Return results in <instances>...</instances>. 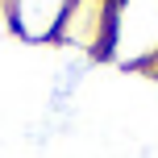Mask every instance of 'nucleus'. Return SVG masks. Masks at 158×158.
Returning <instances> with one entry per match:
<instances>
[{
    "mask_svg": "<svg viewBox=\"0 0 158 158\" xmlns=\"http://www.w3.org/2000/svg\"><path fill=\"white\" fill-rule=\"evenodd\" d=\"M71 0H8V17H13V38L29 42V46H46L58 38V25L67 17Z\"/></svg>",
    "mask_w": 158,
    "mask_h": 158,
    "instance_id": "7ed1b4c3",
    "label": "nucleus"
},
{
    "mask_svg": "<svg viewBox=\"0 0 158 158\" xmlns=\"http://www.w3.org/2000/svg\"><path fill=\"white\" fill-rule=\"evenodd\" d=\"M104 58L125 71H158V0H112Z\"/></svg>",
    "mask_w": 158,
    "mask_h": 158,
    "instance_id": "f257e3e1",
    "label": "nucleus"
},
{
    "mask_svg": "<svg viewBox=\"0 0 158 158\" xmlns=\"http://www.w3.org/2000/svg\"><path fill=\"white\" fill-rule=\"evenodd\" d=\"M108 25H112V0H71L54 42L67 46V50H79V54H100L104 58Z\"/></svg>",
    "mask_w": 158,
    "mask_h": 158,
    "instance_id": "f03ea898",
    "label": "nucleus"
}]
</instances>
